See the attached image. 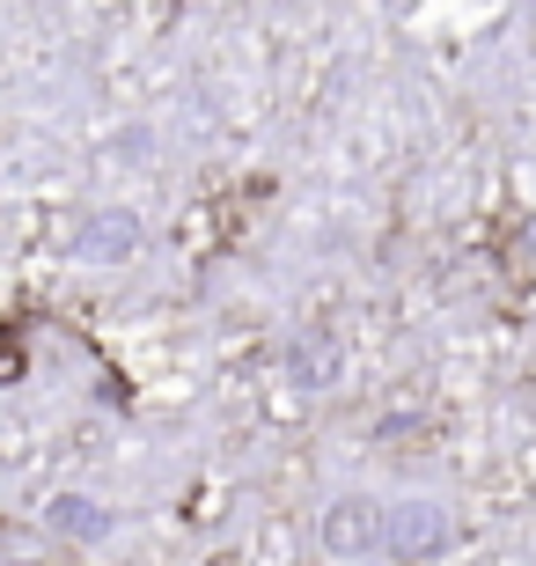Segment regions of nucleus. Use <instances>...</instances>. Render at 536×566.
I'll use <instances>...</instances> for the list:
<instances>
[{"label": "nucleus", "mask_w": 536, "mask_h": 566, "mask_svg": "<svg viewBox=\"0 0 536 566\" xmlns=\"http://www.w3.org/2000/svg\"><path fill=\"white\" fill-rule=\"evenodd\" d=\"M375 545H382V523L368 507H338L330 515V552H375Z\"/></svg>", "instance_id": "f257e3e1"}, {"label": "nucleus", "mask_w": 536, "mask_h": 566, "mask_svg": "<svg viewBox=\"0 0 536 566\" xmlns=\"http://www.w3.org/2000/svg\"><path fill=\"white\" fill-rule=\"evenodd\" d=\"M390 537H397V552H433V545H441V523H433L427 507H419V515H397Z\"/></svg>", "instance_id": "f03ea898"}]
</instances>
